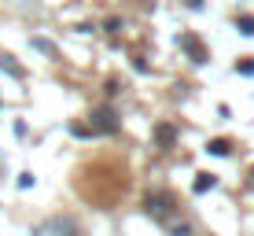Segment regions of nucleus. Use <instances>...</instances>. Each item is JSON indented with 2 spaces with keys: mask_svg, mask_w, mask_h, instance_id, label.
<instances>
[{
  "mask_svg": "<svg viewBox=\"0 0 254 236\" xmlns=\"http://www.w3.org/2000/svg\"><path fill=\"white\" fill-rule=\"evenodd\" d=\"M92 126L100 129V133H115L118 118H115V111H111V107H100V111H92Z\"/></svg>",
  "mask_w": 254,
  "mask_h": 236,
  "instance_id": "nucleus-1",
  "label": "nucleus"
},
{
  "mask_svg": "<svg viewBox=\"0 0 254 236\" xmlns=\"http://www.w3.org/2000/svg\"><path fill=\"white\" fill-rule=\"evenodd\" d=\"M214 185H217V177H214V173H199V177H195V185H191V192H199V196H203V192H210Z\"/></svg>",
  "mask_w": 254,
  "mask_h": 236,
  "instance_id": "nucleus-4",
  "label": "nucleus"
},
{
  "mask_svg": "<svg viewBox=\"0 0 254 236\" xmlns=\"http://www.w3.org/2000/svg\"><path fill=\"white\" fill-rule=\"evenodd\" d=\"M33 48L48 52V56H52V52H56V45H52V41H45V37H33Z\"/></svg>",
  "mask_w": 254,
  "mask_h": 236,
  "instance_id": "nucleus-8",
  "label": "nucleus"
},
{
  "mask_svg": "<svg viewBox=\"0 0 254 236\" xmlns=\"http://www.w3.org/2000/svg\"><path fill=\"white\" fill-rule=\"evenodd\" d=\"M0 71H7L11 78H22V67H19V63H11V56H0Z\"/></svg>",
  "mask_w": 254,
  "mask_h": 236,
  "instance_id": "nucleus-5",
  "label": "nucleus"
},
{
  "mask_svg": "<svg viewBox=\"0 0 254 236\" xmlns=\"http://www.w3.org/2000/svg\"><path fill=\"white\" fill-rule=\"evenodd\" d=\"M159 144H162V148L173 144V129H170V126H159Z\"/></svg>",
  "mask_w": 254,
  "mask_h": 236,
  "instance_id": "nucleus-7",
  "label": "nucleus"
},
{
  "mask_svg": "<svg viewBox=\"0 0 254 236\" xmlns=\"http://www.w3.org/2000/svg\"><path fill=\"white\" fill-rule=\"evenodd\" d=\"M33 185V173H19V188H30Z\"/></svg>",
  "mask_w": 254,
  "mask_h": 236,
  "instance_id": "nucleus-10",
  "label": "nucleus"
},
{
  "mask_svg": "<svg viewBox=\"0 0 254 236\" xmlns=\"http://www.w3.org/2000/svg\"><path fill=\"white\" fill-rule=\"evenodd\" d=\"M240 33L243 37H254V19H240Z\"/></svg>",
  "mask_w": 254,
  "mask_h": 236,
  "instance_id": "nucleus-9",
  "label": "nucleus"
},
{
  "mask_svg": "<svg viewBox=\"0 0 254 236\" xmlns=\"http://www.w3.org/2000/svg\"><path fill=\"white\" fill-rule=\"evenodd\" d=\"M206 152H210V155H229V144H225V141H210Z\"/></svg>",
  "mask_w": 254,
  "mask_h": 236,
  "instance_id": "nucleus-6",
  "label": "nucleus"
},
{
  "mask_svg": "<svg viewBox=\"0 0 254 236\" xmlns=\"http://www.w3.org/2000/svg\"><path fill=\"white\" fill-rule=\"evenodd\" d=\"M191 233V225H185V222H181V225H173V236H188Z\"/></svg>",
  "mask_w": 254,
  "mask_h": 236,
  "instance_id": "nucleus-11",
  "label": "nucleus"
},
{
  "mask_svg": "<svg viewBox=\"0 0 254 236\" xmlns=\"http://www.w3.org/2000/svg\"><path fill=\"white\" fill-rule=\"evenodd\" d=\"M166 211H170V199L162 196H147V214H155V218H166Z\"/></svg>",
  "mask_w": 254,
  "mask_h": 236,
  "instance_id": "nucleus-2",
  "label": "nucleus"
},
{
  "mask_svg": "<svg viewBox=\"0 0 254 236\" xmlns=\"http://www.w3.org/2000/svg\"><path fill=\"white\" fill-rule=\"evenodd\" d=\"M251 173H254V170H251Z\"/></svg>",
  "mask_w": 254,
  "mask_h": 236,
  "instance_id": "nucleus-12",
  "label": "nucleus"
},
{
  "mask_svg": "<svg viewBox=\"0 0 254 236\" xmlns=\"http://www.w3.org/2000/svg\"><path fill=\"white\" fill-rule=\"evenodd\" d=\"M181 45L191 52V59H195V63H206V52H203V45H199L195 37H181Z\"/></svg>",
  "mask_w": 254,
  "mask_h": 236,
  "instance_id": "nucleus-3",
  "label": "nucleus"
}]
</instances>
